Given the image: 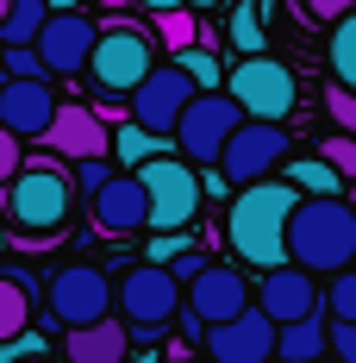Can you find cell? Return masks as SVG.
Segmentation results:
<instances>
[{
	"label": "cell",
	"mask_w": 356,
	"mask_h": 363,
	"mask_svg": "<svg viewBox=\"0 0 356 363\" xmlns=\"http://www.w3.org/2000/svg\"><path fill=\"white\" fill-rule=\"evenodd\" d=\"M325 313H331V326H356V269L331 276V289H325Z\"/></svg>",
	"instance_id": "obj_29"
},
{
	"label": "cell",
	"mask_w": 356,
	"mask_h": 363,
	"mask_svg": "<svg viewBox=\"0 0 356 363\" xmlns=\"http://www.w3.org/2000/svg\"><path fill=\"white\" fill-rule=\"evenodd\" d=\"M287 263L306 276L356 269V213L344 194H300V207L287 219Z\"/></svg>",
	"instance_id": "obj_1"
},
{
	"label": "cell",
	"mask_w": 356,
	"mask_h": 363,
	"mask_svg": "<svg viewBox=\"0 0 356 363\" xmlns=\"http://www.w3.org/2000/svg\"><path fill=\"white\" fill-rule=\"evenodd\" d=\"M256 307V289H250V276L238 263H207L194 282H188V313L200 320V326H225V320H238Z\"/></svg>",
	"instance_id": "obj_11"
},
{
	"label": "cell",
	"mask_w": 356,
	"mask_h": 363,
	"mask_svg": "<svg viewBox=\"0 0 356 363\" xmlns=\"http://www.w3.org/2000/svg\"><path fill=\"white\" fill-rule=\"evenodd\" d=\"M344 201H350V213H356V182H350V194H344Z\"/></svg>",
	"instance_id": "obj_41"
},
{
	"label": "cell",
	"mask_w": 356,
	"mask_h": 363,
	"mask_svg": "<svg viewBox=\"0 0 356 363\" xmlns=\"http://www.w3.org/2000/svg\"><path fill=\"white\" fill-rule=\"evenodd\" d=\"M50 313L63 320V326H94V320H113V282L107 269H94V263H63L57 276H50Z\"/></svg>",
	"instance_id": "obj_10"
},
{
	"label": "cell",
	"mask_w": 356,
	"mask_h": 363,
	"mask_svg": "<svg viewBox=\"0 0 356 363\" xmlns=\"http://www.w3.org/2000/svg\"><path fill=\"white\" fill-rule=\"evenodd\" d=\"M94 38H101V26L94 19H81L75 6H63V13H50L44 19V32H38V63H44V75H88V57H94Z\"/></svg>",
	"instance_id": "obj_12"
},
{
	"label": "cell",
	"mask_w": 356,
	"mask_h": 363,
	"mask_svg": "<svg viewBox=\"0 0 356 363\" xmlns=\"http://www.w3.org/2000/svg\"><path fill=\"white\" fill-rule=\"evenodd\" d=\"M6 6H13V0H0V19H6Z\"/></svg>",
	"instance_id": "obj_42"
},
{
	"label": "cell",
	"mask_w": 356,
	"mask_h": 363,
	"mask_svg": "<svg viewBox=\"0 0 356 363\" xmlns=\"http://www.w3.org/2000/svg\"><path fill=\"white\" fill-rule=\"evenodd\" d=\"M138 6H150V13H181L188 0H138Z\"/></svg>",
	"instance_id": "obj_38"
},
{
	"label": "cell",
	"mask_w": 356,
	"mask_h": 363,
	"mask_svg": "<svg viewBox=\"0 0 356 363\" xmlns=\"http://www.w3.org/2000/svg\"><path fill=\"white\" fill-rule=\"evenodd\" d=\"M113 301H119L125 326L156 332V326H169V320H176V307H181V282L169 276V263H138V269H125V282L113 289Z\"/></svg>",
	"instance_id": "obj_8"
},
{
	"label": "cell",
	"mask_w": 356,
	"mask_h": 363,
	"mask_svg": "<svg viewBox=\"0 0 356 363\" xmlns=\"http://www.w3.org/2000/svg\"><path fill=\"white\" fill-rule=\"evenodd\" d=\"M238 125H244V113H238V101H231L225 88H219V94H194L188 113L176 119V150H181V163H188V169H194V163H219Z\"/></svg>",
	"instance_id": "obj_7"
},
{
	"label": "cell",
	"mask_w": 356,
	"mask_h": 363,
	"mask_svg": "<svg viewBox=\"0 0 356 363\" xmlns=\"http://www.w3.org/2000/svg\"><path fill=\"white\" fill-rule=\"evenodd\" d=\"M6 82H44V63H38V50H6Z\"/></svg>",
	"instance_id": "obj_33"
},
{
	"label": "cell",
	"mask_w": 356,
	"mask_h": 363,
	"mask_svg": "<svg viewBox=\"0 0 356 363\" xmlns=\"http://www.w3.org/2000/svg\"><path fill=\"white\" fill-rule=\"evenodd\" d=\"M325 113L338 119V132H344V138H356V94H350V88H338V82H331V88H325Z\"/></svg>",
	"instance_id": "obj_32"
},
{
	"label": "cell",
	"mask_w": 356,
	"mask_h": 363,
	"mask_svg": "<svg viewBox=\"0 0 356 363\" xmlns=\"http://www.w3.org/2000/svg\"><path fill=\"white\" fill-rule=\"evenodd\" d=\"M331 75H338V88L356 94V13L331 26Z\"/></svg>",
	"instance_id": "obj_27"
},
{
	"label": "cell",
	"mask_w": 356,
	"mask_h": 363,
	"mask_svg": "<svg viewBox=\"0 0 356 363\" xmlns=\"http://www.w3.org/2000/svg\"><path fill=\"white\" fill-rule=\"evenodd\" d=\"M156 69V57H150V32H138L125 13H113L101 38H94V57H88V82L113 94V101H132L144 88V75Z\"/></svg>",
	"instance_id": "obj_4"
},
{
	"label": "cell",
	"mask_w": 356,
	"mask_h": 363,
	"mask_svg": "<svg viewBox=\"0 0 356 363\" xmlns=\"http://www.w3.org/2000/svg\"><path fill=\"white\" fill-rule=\"evenodd\" d=\"M113 150H119V169H144L150 157H176V150H169V138H150L144 125H125V132L113 138Z\"/></svg>",
	"instance_id": "obj_25"
},
{
	"label": "cell",
	"mask_w": 356,
	"mask_h": 363,
	"mask_svg": "<svg viewBox=\"0 0 356 363\" xmlns=\"http://www.w3.org/2000/svg\"><path fill=\"white\" fill-rule=\"evenodd\" d=\"M19 163H25V145H19V138L0 125V182H13V176H19Z\"/></svg>",
	"instance_id": "obj_34"
},
{
	"label": "cell",
	"mask_w": 356,
	"mask_h": 363,
	"mask_svg": "<svg viewBox=\"0 0 356 363\" xmlns=\"http://www.w3.org/2000/svg\"><path fill=\"white\" fill-rule=\"evenodd\" d=\"M0 88H6V69H0Z\"/></svg>",
	"instance_id": "obj_44"
},
{
	"label": "cell",
	"mask_w": 356,
	"mask_h": 363,
	"mask_svg": "<svg viewBox=\"0 0 356 363\" xmlns=\"http://www.w3.org/2000/svg\"><path fill=\"white\" fill-rule=\"evenodd\" d=\"M32 326V282L25 276H0V345H13Z\"/></svg>",
	"instance_id": "obj_22"
},
{
	"label": "cell",
	"mask_w": 356,
	"mask_h": 363,
	"mask_svg": "<svg viewBox=\"0 0 356 363\" xmlns=\"http://www.w3.org/2000/svg\"><path fill=\"white\" fill-rule=\"evenodd\" d=\"M94 6H107V13H125V6H132V0H94Z\"/></svg>",
	"instance_id": "obj_39"
},
{
	"label": "cell",
	"mask_w": 356,
	"mask_h": 363,
	"mask_svg": "<svg viewBox=\"0 0 356 363\" xmlns=\"http://www.w3.org/2000/svg\"><path fill=\"white\" fill-rule=\"evenodd\" d=\"M287 188H294V194H338V188H344V176H338V169H325L319 157H300V163H287Z\"/></svg>",
	"instance_id": "obj_26"
},
{
	"label": "cell",
	"mask_w": 356,
	"mask_h": 363,
	"mask_svg": "<svg viewBox=\"0 0 356 363\" xmlns=\"http://www.w3.org/2000/svg\"><path fill=\"white\" fill-rule=\"evenodd\" d=\"M125 357H132L125 320H94V326H75L63 338V363H125Z\"/></svg>",
	"instance_id": "obj_19"
},
{
	"label": "cell",
	"mask_w": 356,
	"mask_h": 363,
	"mask_svg": "<svg viewBox=\"0 0 356 363\" xmlns=\"http://www.w3.org/2000/svg\"><path fill=\"white\" fill-rule=\"evenodd\" d=\"M207 357L213 363H269L275 357V320L269 313H238L225 326H207Z\"/></svg>",
	"instance_id": "obj_15"
},
{
	"label": "cell",
	"mask_w": 356,
	"mask_h": 363,
	"mask_svg": "<svg viewBox=\"0 0 356 363\" xmlns=\"http://www.w3.org/2000/svg\"><path fill=\"white\" fill-rule=\"evenodd\" d=\"M294 6H300L306 26H325V32H331L338 19H350V13H356V0H294Z\"/></svg>",
	"instance_id": "obj_30"
},
{
	"label": "cell",
	"mask_w": 356,
	"mask_h": 363,
	"mask_svg": "<svg viewBox=\"0 0 356 363\" xmlns=\"http://www.w3.org/2000/svg\"><path fill=\"white\" fill-rule=\"evenodd\" d=\"M194 94H200V88H194L176 63H156V69L144 75V88L125 101V107H132V125H144L150 138H169V145H176V119L188 113V101H194Z\"/></svg>",
	"instance_id": "obj_9"
},
{
	"label": "cell",
	"mask_w": 356,
	"mask_h": 363,
	"mask_svg": "<svg viewBox=\"0 0 356 363\" xmlns=\"http://www.w3.org/2000/svg\"><path fill=\"white\" fill-rule=\"evenodd\" d=\"M150 32L163 38L169 50H188V44H200V19H194V6H181V13H156Z\"/></svg>",
	"instance_id": "obj_28"
},
{
	"label": "cell",
	"mask_w": 356,
	"mask_h": 363,
	"mask_svg": "<svg viewBox=\"0 0 356 363\" xmlns=\"http://www.w3.org/2000/svg\"><path fill=\"white\" fill-rule=\"evenodd\" d=\"M44 19H50V0H13L6 19H0V44L6 50H32L38 32H44Z\"/></svg>",
	"instance_id": "obj_21"
},
{
	"label": "cell",
	"mask_w": 356,
	"mask_h": 363,
	"mask_svg": "<svg viewBox=\"0 0 356 363\" xmlns=\"http://www.w3.org/2000/svg\"><path fill=\"white\" fill-rule=\"evenodd\" d=\"M300 207V194L287 188V182H250L244 194L231 201V213H225V238H231V251L244 257L250 269H282L287 257V219Z\"/></svg>",
	"instance_id": "obj_2"
},
{
	"label": "cell",
	"mask_w": 356,
	"mask_h": 363,
	"mask_svg": "<svg viewBox=\"0 0 356 363\" xmlns=\"http://www.w3.org/2000/svg\"><path fill=\"white\" fill-rule=\"evenodd\" d=\"M144 182V201H150V232L176 238L188 219L200 213V176L181 163V157H150L144 169H132Z\"/></svg>",
	"instance_id": "obj_5"
},
{
	"label": "cell",
	"mask_w": 356,
	"mask_h": 363,
	"mask_svg": "<svg viewBox=\"0 0 356 363\" xmlns=\"http://www.w3.org/2000/svg\"><path fill=\"white\" fill-rule=\"evenodd\" d=\"M319 163H325V169H338L344 182H356V138H344V132L325 138V145H319Z\"/></svg>",
	"instance_id": "obj_31"
},
{
	"label": "cell",
	"mask_w": 356,
	"mask_h": 363,
	"mask_svg": "<svg viewBox=\"0 0 356 363\" xmlns=\"http://www.w3.org/2000/svg\"><path fill=\"white\" fill-rule=\"evenodd\" d=\"M169 63H176V69L188 75L200 94H219V88H225V69H219V57L207 50V44H188V50H176V57H169Z\"/></svg>",
	"instance_id": "obj_24"
},
{
	"label": "cell",
	"mask_w": 356,
	"mask_h": 363,
	"mask_svg": "<svg viewBox=\"0 0 356 363\" xmlns=\"http://www.w3.org/2000/svg\"><path fill=\"white\" fill-rule=\"evenodd\" d=\"M200 269H207V257H194V251H188V257H176V263H169V276H176L181 289H188V282H194Z\"/></svg>",
	"instance_id": "obj_37"
},
{
	"label": "cell",
	"mask_w": 356,
	"mask_h": 363,
	"mask_svg": "<svg viewBox=\"0 0 356 363\" xmlns=\"http://www.w3.org/2000/svg\"><path fill=\"white\" fill-rule=\"evenodd\" d=\"M125 363H150V357H125Z\"/></svg>",
	"instance_id": "obj_43"
},
{
	"label": "cell",
	"mask_w": 356,
	"mask_h": 363,
	"mask_svg": "<svg viewBox=\"0 0 356 363\" xmlns=\"http://www.w3.org/2000/svg\"><path fill=\"white\" fill-rule=\"evenodd\" d=\"M325 345H331V332H325L319 313L313 320H294V326H275V357L282 363H319Z\"/></svg>",
	"instance_id": "obj_20"
},
{
	"label": "cell",
	"mask_w": 356,
	"mask_h": 363,
	"mask_svg": "<svg viewBox=\"0 0 356 363\" xmlns=\"http://www.w3.org/2000/svg\"><path fill=\"white\" fill-rule=\"evenodd\" d=\"M13 363H57V357H13Z\"/></svg>",
	"instance_id": "obj_40"
},
{
	"label": "cell",
	"mask_w": 356,
	"mask_h": 363,
	"mask_svg": "<svg viewBox=\"0 0 356 363\" xmlns=\"http://www.w3.org/2000/svg\"><path fill=\"white\" fill-rule=\"evenodd\" d=\"M282 157H287V132H282V125L244 119V125L231 132L225 157H219V169H225V182L250 188V182H269V176H275V163H282Z\"/></svg>",
	"instance_id": "obj_13"
},
{
	"label": "cell",
	"mask_w": 356,
	"mask_h": 363,
	"mask_svg": "<svg viewBox=\"0 0 356 363\" xmlns=\"http://www.w3.org/2000/svg\"><path fill=\"white\" fill-rule=\"evenodd\" d=\"M94 225L107 238H132V232H150V201H144V182L132 169H113V182L94 194Z\"/></svg>",
	"instance_id": "obj_17"
},
{
	"label": "cell",
	"mask_w": 356,
	"mask_h": 363,
	"mask_svg": "<svg viewBox=\"0 0 356 363\" xmlns=\"http://www.w3.org/2000/svg\"><path fill=\"white\" fill-rule=\"evenodd\" d=\"M331 351L338 363H356V326H331Z\"/></svg>",
	"instance_id": "obj_36"
},
{
	"label": "cell",
	"mask_w": 356,
	"mask_h": 363,
	"mask_svg": "<svg viewBox=\"0 0 356 363\" xmlns=\"http://www.w3.org/2000/svg\"><path fill=\"white\" fill-rule=\"evenodd\" d=\"M263 6H256V0H238V6H231V19H225V44H231V50H244V57H263Z\"/></svg>",
	"instance_id": "obj_23"
},
{
	"label": "cell",
	"mask_w": 356,
	"mask_h": 363,
	"mask_svg": "<svg viewBox=\"0 0 356 363\" xmlns=\"http://www.w3.org/2000/svg\"><path fill=\"white\" fill-rule=\"evenodd\" d=\"M75 213V169L63 157L38 150L19 163V176L6 182V219L25 232V238H57Z\"/></svg>",
	"instance_id": "obj_3"
},
{
	"label": "cell",
	"mask_w": 356,
	"mask_h": 363,
	"mask_svg": "<svg viewBox=\"0 0 356 363\" xmlns=\"http://www.w3.org/2000/svg\"><path fill=\"white\" fill-rule=\"evenodd\" d=\"M38 145L75 169V163L107 157V150H113V132L101 125V113H94V107H81V101H57V119H50V132H44Z\"/></svg>",
	"instance_id": "obj_14"
},
{
	"label": "cell",
	"mask_w": 356,
	"mask_h": 363,
	"mask_svg": "<svg viewBox=\"0 0 356 363\" xmlns=\"http://www.w3.org/2000/svg\"><path fill=\"white\" fill-rule=\"evenodd\" d=\"M113 182V169H107V157H94V163H75V188H88V194H101Z\"/></svg>",
	"instance_id": "obj_35"
},
{
	"label": "cell",
	"mask_w": 356,
	"mask_h": 363,
	"mask_svg": "<svg viewBox=\"0 0 356 363\" xmlns=\"http://www.w3.org/2000/svg\"><path fill=\"white\" fill-rule=\"evenodd\" d=\"M225 94L238 101L244 119H263V125H282L287 113H294V101H300L294 69L275 63V57H244V63L231 69V82H225Z\"/></svg>",
	"instance_id": "obj_6"
},
{
	"label": "cell",
	"mask_w": 356,
	"mask_h": 363,
	"mask_svg": "<svg viewBox=\"0 0 356 363\" xmlns=\"http://www.w3.org/2000/svg\"><path fill=\"white\" fill-rule=\"evenodd\" d=\"M256 313H269L275 326L313 320V313H319V282H313L306 269L282 263V269H269V276H263V289H256Z\"/></svg>",
	"instance_id": "obj_16"
},
{
	"label": "cell",
	"mask_w": 356,
	"mask_h": 363,
	"mask_svg": "<svg viewBox=\"0 0 356 363\" xmlns=\"http://www.w3.org/2000/svg\"><path fill=\"white\" fill-rule=\"evenodd\" d=\"M50 119H57L50 82H6V88H0V125H6L19 145H25V138H44Z\"/></svg>",
	"instance_id": "obj_18"
}]
</instances>
